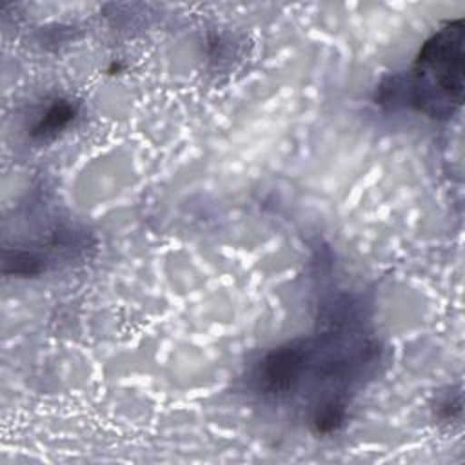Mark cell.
<instances>
[{
  "label": "cell",
  "instance_id": "1",
  "mask_svg": "<svg viewBox=\"0 0 465 465\" xmlns=\"http://www.w3.org/2000/svg\"><path fill=\"white\" fill-rule=\"evenodd\" d=\"M371 343L358 312L340 302L331 325L305 340H294L269 351L252 371V385L262 398L311 401V423L318 432L336 430L349 403L351 391L374 363Z\"/></svg>",
  "mask_w": 465,
  "mask_h": 465
},
{
  "label": "cell",
  "instance_id": "2",
  "mask_svg": "<svg viewBox=\"0 0 465 465\" xmlns=\"http://www.w3.org/2000/svg\"><path fill=\"white\" fill-rule=\"evenodd\" d=\"M411 100L432 118H449L463 100V22L440 27L421 47L411 78Z\"/></svg>",
  "mask_w": 465,
  "mask_h": 465
},
{
  "label": "cell",
  "instance_id": "3",
  "mask_svg": "<svg viewBox=\"0 0 465 465\" xmlns=\"http://www.w3.org/2000/svg\"><path fill=\"white\" fill-rule=\"evenodd\" d=\"M74 116V109L69 102L64 100H56L53 102L47 111L42 114V118L38 120V124L35 125V136L38 138H51L54 136L60 129H64Z\"/></svg>",
  "mask_w": 465,
  "mask_h": 465
}]
</instances>
